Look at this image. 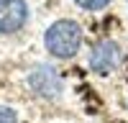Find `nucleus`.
I'll return each mask as SVG.
<instances>
[{
  "label": "nucleus",
  "instance_id": "obj_1",
  "mask_svg": "<svg viewBox=\"0 0 128 123\" xmlns=\"http://www.w3.org/2000/svg\"><path fill=\"white\" fill-rule=\"evenodd\" d=\"M82 26L74 18H59L44 31V49L49 56L67 62L77 56V51L82 49Z\"/></svg>",
  "mask_w": 128,
  "mask_h": 123
},
{
  "label": "nucleus",
  "instance_id": "obj_2",
  "mask_svg": "<svg viewBox=\"0 0 128 123\" xmlns=\"http://www.w3.org/2000/svg\"><path fill=\"white\" fill-rule=\"evenodd\" d=\"M28 85L36 95L46 98V100H54L62 95L64 90V80L59 74V69L54 64H36L34 69L28 72Z\"/></svg>",
  "mask_w": 128,
  "mask_h": 123
},
{
  "label": "nucleus",
  "instance_id": "obj_3",
  "mask_svg": "<svg viewBox=\"0 0 128 123\" xmlns=\"http://www.w3.org/2000/svg\"><path fill=\"white\" fill-rule=\"evenodd\" d=\"M120 56L123 51L120 46L115 44V41L105 38V41H98L92 49H90V69L95 72V74H110V72L120 64Z\"/></svg>",
  "mask_w": 128,
  "mask_h": 123
},
{
  "label": "nucleus",
  "instance_id": "obj_4",
  "mask_svg": "<svg viewBox=\"0 0 128 123\" xmlns=\"http://www.w3.org/2000/svg\"><path fill=\"white\" fill-rule=\"evenodd\" d=\"M28 20V5L26 0H0V34L13 36Z\"/></svg>",
  "mask_w": 128,
  "mask_h": 123
},
{
  "label": "nucleus",
  "instance_id": "obj_5",
  "mask_svg": "<svg viewBox=\"0 0 128 123\" xmlns=\"http://www.w3.org/2000/svg\"><path fill=\"white\" fill-rule=\"evenodd\" d=\"M74 5H80L82 10H87V13H98V10L110 5V0H74Z\"/></svg>",
  "mask_w": 128,
  "mask_h": 123
},
{
  "label": "nucleus",
  "instance_id": "obj_6",
  "mask_svg": "<svg viewBox=\"0 0 128 123\" xmlns=\"http://www.w3.org/2000/svg\"><path fill=\"white\" fill-rule=\"evenodd\" d=\"M0 123H18L16 110L8 108V105H0Z\"/></svg>",
  "mask_w": 128,
  "mask_h": 123
}]
</instances>
